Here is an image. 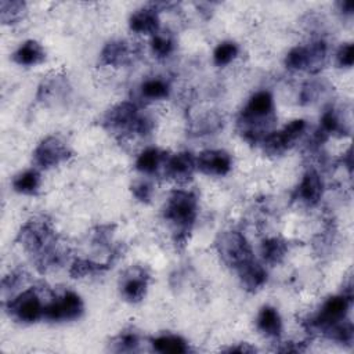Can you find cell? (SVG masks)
Instances as JSON below:
<instances>
[{"label": "cell", "mask_w": 354, "mask_h": 354, "mask_svg": "<svg viewBox=\"0 0 354 354\" xmlns=\"http://www.w3.org/2000/svg\"><path fill=\"white\" fill-rule=\"evenodd\" d=\"M332 134H350V129L346 126L344 119L339 115V112L335 108H328L324 111L321 120H319V129L317 131V142L325 141Z\"/></svg>", "instance_id": "cell-16"}, {"label": "cell", "mask_w": 354, "mask_h": 354, "mask_svg": "<svg viewBox=\"0 0 354 354\" xmlns=\"http://www.w3.org/2000/svg\"><path fill=\"white\" fill-rule=\"evenodd\" d=\"M40 184H41L40 173L35 169L25 170L22 173L17 174L12 180L14 191H17L18 194H24V195L37 194V191L40 188Z\"/></svg>", "instance_id": "cell-23"}, {"label": "cell", "mask_w": 354, "mask_h": 354, "mask_svg": "<svg viewBox=\"0 0 354 354\" xmlns=\"http://www.w3.org/2000/svg\"><path fill=\"white\" fill-rule=\"evenodd\" d=\"M274 122L275 112L272 95L270 91L261 90L254 93L243 106L238 118V129L248 142L257 144L271 133L268 130L272 127Z\"/></svg>", "instance_id": "cell-2"}, {"label": "cell", "mask_w": 354, "mask_h": 354, "mask_svg": "<svg viewBox=\"0 0 354 354\" xmlns=\"http://www.w3.org/2000/svg\"><path fill=\"white\" fill-rule=\"evenodd\" d=\"M195 169L196 159L192 156L191 152H180L169 158L165 165V173L167 178L178 184L188 183L192 178Z\"/></svg>", "instance_id": "cell-13"}, {"label": "cell", "mask_w": 354, "mask_h": 354, "mask_svg": "<svg viewBox=\"0 0 354 354\" xmlns=\"http://www.w3.org/2000/svg\"><path fill=\"white\" fill-rule=\"evenodd\" d=\"M17 241L33 257L39 271H47L61 263L62 254L57 248L55 234L44 221L25 223L18 232Z\"/></svg>", "instance_id": "cell-1"}, {"label": "cell", "mask_w": 354, "mask_h": 354, "mask_svg": "<svg viewBox=\"0 0 354 354\" xmlns=\"http://www.w3.org/2000/svg\"><path fill=\"white\" fill-rule=\"evenodd\" d=\"M257 329L267 337H279L282 332V319L277 308L264 306L257 314Z\"/></svg>", "instance_id": "cell-19"}, {"label": "cell", "mask_w": 354, "mask_h": 354, "mask_svg": "<svg viewBox=\"0 0 354 354\" xmlns=\"http://www.w3.org/2000/svg\"><path fill=\"white\" fill-rule=\"evenodd\" d=\"M151 48L152 53L158 58H166L169 57L174 50V40L173 36L167 32H158L152 35L151 39Z\"/></svg>", "instance_id": "cell-27"}, {"label": "cell", "mask_w": 354, "mask_h": 354, "mask_svg": "<svg viewBox=\"0 0 354 354\" xmlns=\"http://www.w3.org/2000/svg\"><path fill=\"white\" fill-rule=\"evenodd\" d=\"M44 307L37 292L30 288L21 292L7 304V311L10 317H12L18 322L33 324L43 318Z\"/></svg>", "instance_id": "cell-8"}, {"label": "cell", "mask_w": 354, "mask_h": 354, "mask_svg": "<svg viewBox=\"0 0 354 354\" xmlns=\"http://www.w3.org/2000/svg\"><path fill=\"white\" fill-rule=\"evenodd\" d=\"M288 252V243L285 239L279 236H272L261 243V256L266 263L271 266H277L282 263Z\"/></svg>", "instance_id": "cell-21"}, {"label": "cell", "mask_w": 354, "mask_h": 354, "mask_svg": "<svg viewBox=\"0 0 354 354\" xmlns=\"http://www.w3.org/2000/svg\"><path fill=\"white\" fill-rule=\"evenodd\" d=\"M243 288L248 292L259 290L267 281V271L254 259L236 270Z\"/></svg>", "instance_id": "cell-18"}, {"label": "cell", "mask_w": 354, "mask_h": 354, "mask_svg": "<svg viewBox=\"0 0 354 354\" xmlns=\"http://www.w3.org/2000/svg\"><path fill=\"white\" fill-rule=\"evenodd\" d=\"M129 26L136 33L155 35L159 32V15L155 7H145L137 10L130 15Z\"/></svg>", "instance_id": "cell-17"}, {"label": "cell", "mask_w": 354, "mask_h": 354, "mask_svg": "<svg viewBox=\"0 0 354 354\" xmlns=\"http://www.w3.org/2000/svg\"><path fill=\"white\" fill-rule=\"evenodd\" d=\"M138 333L133 329L123 330L115 340H113V350L115 351H133L138 346Z\"/></svg>", "instance_id": "cell-32"}, {"label": "cell", "mask_w": 354, "mask_h": 354, "mask_svg": "<svg viewBox=\"0 0 354 354\" xmlns=\"http://www.w3.org/2000/svg\"><path fill=\"white\" fill-rule=\"evenodd\" d=\"M134 54V48L126 40H111L108 41L101 54H100V65L106 66H124L131 62Z\"/></svg>", "instance_id": "cell-14"}, {"label": "cell", "mask_w": 354, "mask_h": 354, "mask_svg": "<svg viewBox=\"0 0 354 354\" xmlns=\"http://www.w3.org/2000/svg\"><path fill=\"white\" fill-rule=\"evenodd\" d=\"M26 12V3L18 0H1L0 1V18L4 25L17 24L24 18Z\"/></svg>", "instance_id": "cell-26"}, {"label": "cell", "mask_w": 354, "mask_h": 354, "mask_svg": "<svg viewBox=\"0 0 354 354\" xmlns=\"http://www.w3.org/2000/svg\"><path fill=\"white\" fill-rule=\"evenodd\" d=\"M21 281H24L22 272H11L10 275H7L3 279V288L4 289H14L21 283Z\"/></svg>", "instance_id": "cell-35"}, {"label": "cell", "mask_w": 354, "mask_h": 354, "mask_svg": "<svg viewBox=\"0 0 354 354\" xmlns=\"http://www.w3.org/2000/svg\"><path fill=\"white\" fill-rule=\"evenodd\" d=\"M336 61L340 68H350L354 64V48L351 43H344L336 53Z\"/></svg>", "instance_id": "cell-34"}, {"label": "cell", "mask_w": 354, "mask_h": 354, "mask_svg": "<svg viewBox=\"0 0 354 354\" xmlns=\"http://www.w3.org/2000/svg\"><path fill=\"white\" fill-rule=\"evenodd\" d=\"M165 160V153L158 148H147L136 160V169L145 174H152Z\"/></svg>", "instance_id": "cell-24"}, {"label": "cell", "mask_w": 354, "mask_h": 354, "mask_svg": "<svg viewBox=\"0 0 354 354\" xmlns=\"http://www.w3.org/2000/svg\"><path fill=\"white\" fill-rule=\"evenodd\" d=\"M151 343L153 350L162 354H184L189 350L187 342L177 335H162L152 339Z\"/></svg>", "instance_id": "cell-22"}, {"label": "cell", "mask_w": 354, "mask_h": 354, "mask_svg": "<svg viewBox=\"0 0 354 354\" xmlns=\"http://www.w3.org/2000/svg\"><path fill=\"white\" fill-rule=\"evenodd\" d=\"M46 58V51L36 40H26L12 54V61L22 66H33L41 64Z\"/></svg>", "instance_id": "cell-20"}, {"label": "cell", "mask_w": 354, "mask_h": 354, "mask_svg": "<svg viewBox=\"0 0 354 354\" xmlns=\"http://www.w3.org/2000/svg\"><path fill=\"white\" fill-rule=\"evenodd\" d=\"M196 214L198 199L194 192L176 189L170 194L163 209V217L173 228V242L178 250L187 246Z\"/></svg>", "instance_id": "cell-3"}, {"label": "cell", "mask_w": 354, "mask_h": 354, "mask_svg": "<svg viewBox=\"0 0 354 354\" xmlns=\"http://www.w3.org/2000/svg\"><path fill=\"white\" fill-rule=\"evenodd\" d=\"M225 351H228V353H253V351H256V348L254 347H252V346H249L248 343H241L239 346H234V347H230V348H227Z\"/></svg>", "instance_id": "cell-36"}, {"label": "cell", "mask_w": 354, "mask_h": 354, "mask_svg": "<svg viewBox=\"0 0 354 354\" xmlns=\"http://www.w3.org/2000/svg\"><path fill=\"white\" fill-rule=\"evenodd\" d=\"M322 192H324V184L318 171L314 169H308L304 173L296 189V198L308 206H314L319 202Z\"/></svg>", "instance_id": "cell-15"}, {"label": "cell", "mask_w": 354, "mask_h": 354, "mask_svg": "<svg viewBox=\"0 0 354 354\" xmlns=\"http://www.w3.org/2000/svg\"><path fill=\"white\" fill-rule=\"evenodd\" d=\"M131 194L142 203H149L152 199L153 188L148 181H136L131 184Z\"/></svg>", "instance_id": "cell-33"}, {"label": "cell", "mask_w": 354, "mask_h": 354, "mask_svg": "<svg viewBox=\"0 0 354 354\" xmlns=\"http://www.w3.org/2000/svg\"><path fill=\"white\" fill-rule=\"evenodd\" d=\"M232 159L223 149H206L196 158V169L206 176H225L231 170Z\"/></svg>", "instance_id": "cell-12"}, {"label": "cell", "mask_w": 354, "mask_h": 354, "mask_svg": "<svg viewBox=\"0 0 354 354\" xmlns=\"http://www.w3.org/2000/svg\"><path fill=\"white\" fill-rule=\"evenodd\" d=\"M238 46L234 41H223L213 51V62L217 66H225L238 55Z\"/></svg>", "instance_id": "cell-30"}, {"label": "cell", "mask_w": 354, "mask_h": 354, "mask_svg": "<svg viewBox=\"0 0 354 354\" xmlns=\"http://www.w3.org/2000/svg\"><path fill=\"white\" fill-rule=\"evenodd\" d=\"M142 97L148 100H163L169 95V84L162 79H148L145 80L141 87Z\"/></svg>", "instance_id": "cell-28"}, {"label": "cell", "mask_w": 354, "mask_h": 354, "mask_svg": "<svg viewBox=\"0 0 354 354\" xmlns=\"http://www.w3.org/2000/svg\"><path fill=\"white\" fill-rule=\"evenodd\" d=\"M350 304L351 297L346 296L344 293L326 299L318 314L310 321V328L325 335L329 328L346 319Z\"/></svg>", "instance_id": "cell-6"}, {"label": "cell", "mask_w": 354, "mask_h": 354, "mask_svg": "<svg viewBox=\"0 0 354 354\" xmlns=\"http://www.w3.org/2000/svg\"><path fill=\"white\" fill-rule=\"evenodd\" d=\"M83 311L84 306L80 296L75 292L66 290L44 307L43 318L51 322L73 321L80 318Z\"/></svg>", "instance_id": "cell-9"}, {"label": "cell", "mask_w": 354, "mask_h": 354, "mask_svg": "<svg viewBox=\"0 0 354 354\" xmlns=\"http://www.w3.org/2000/svg\"><path fill=\"white\" fill-rule=\"evenodd\" d=\"M306 130L303 119H295L278 131L268 133L263 140V149L270 156H279L290 149Z\"/></svg>", "instance_id": "cell-7"}, {"label": "cell", "mask_w": 354, "mask_h": 354, "mask_svg": "<svg viewBox=\"0 0 354 354\" xmlns=\"http://www.w3.org/2000/svg\"><path fill=\"white\" fill-rule=\"evenodd\" d=\"M109 266L108 264H98L91 260H84V259H77L73 261V264L69 268V274L72 278H83L87 275H93L97 272H101L106 270Z\"/></svg>", "instance_id": "cell-29"}, {"label": "cell", "mask_w": 354, "mask_h": 354, "mask_svg": "<svg viewBox=\"0 0 354 354\" xmlns=\"http://www.w3.org/2000/svg\"><path fill=\"white\" fill-rule=\"evenodd\" d=\"M307 46H296L285 57V65L290 71H307Z\"/></svg>", "instance_id": "cell-31"}, {"label": "cell", "mask_w": 354, "mask_h": 354, "mask_svg": "<svg viewBox=\"0 0 354 354\" xmlns=\"http://www.w3.org/2000/svg\"><path fill=\"white\" fill-rule=\"evenodd\" d=\"M102 126L112 134H149L152 130V120L138 113L137 106L133 102H119L109 108L102 118Z\"/></svg>", "instance_id": "cell-4"}, {"label": "cell", "mask_w": 354, "mask_h": 354, "mask_svg": "<svg viewBox=\"0 0 354 354\" xmlns=\"http://www.w3.org/2000/svg\"><path fill=\"white\" fill-rule=\"evenodd\" d=\"M72 151L58 137L50 136L39 142L33 151V160L41 169H51L66 159H69Z\"/></svg>", "instance_id": "cell-10"}, {"label": "cell", "mask_w": 354, "mask_h": 354, "mask_svg": "<svg viewBox=\"0 0 354 354\" xmlns=\"http://www.w3.org/2000/svg\"><path fill=\"white\" fill-rule=\"evenodd\" d=\"M149 272L142 266H134L126 270L120 278V295L129 303L141 301L148 290Z\"/></svg>", "instance_id": "cell-11"}, {"label": "cell", "mask_w": 354, "mask_h": 354, "mask_svg": "<svg viewBox=\"0 0 354 354\" xmlns=\"http://www.w3.org/2000/svg\"><path fill=\"white\" fill-rule=\"evenodd\" d=\"M214 248L221 260L231 268L238 270L253 260V253L245 235L238 231H223L214 241Z\"/></svg>", "instance_id": "cell-5"}, {"label": "cell", "mask_w": 354, "mask_h": 354, "mask_svg": "<svg viewBox=\"0 0 354 354\" xmlns=\"http://www.w3.org/2000/svg\"><path fill=\"white\" fill-rule=\"evenodd\" d=\"M307 54H308V62H307V72L317 73L322 69L326 61L328 47L324 40L313 41L307 46Z\"/></svg>", "instance_id": "cell-25"}, {"label": "cell", "mask_w": 354, "mask_h": 354, "mask_svg": "<svg viewBox=\"0 0 354 354\" xmlns=\"http://www.w3.org/2000/svg\"><path fill=\"white\" fill-rule=\"evenodd\" d=\"M339 6H340V10L344 14H353V11H354V3L353 1H343V3H339Z\"/></svg>", "instance_id": "cell-37"}]
</instances>
